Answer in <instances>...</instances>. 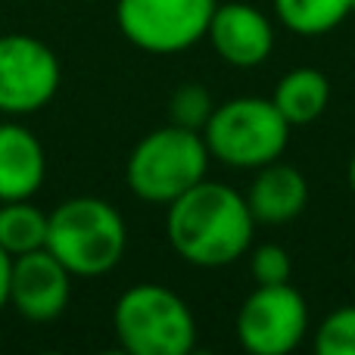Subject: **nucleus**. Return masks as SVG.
Returning <instances> with one entry per match:
<instances>
[{
  "label": "nucleus",
  "mask_w": 355,
  "mask_h": 355,
  "mask_svg": "<svg viewBox=\"0 0 355 355\" xmlns=\"http://www.w3.org/2000/svg\"><path fill=\"white\" fill-rule=\"evenodd\" d=\"M166 209V237L187 265L225 268L252 250L256 218L246 196L227 184L202 178Z\"/></svg>",
  "instance_id": "nucleus-1"
},
{
  "label": "nucleus",
  "mask_w": 355,
  "mask_h": 355,
  "mask_svg": "<svg viewBox=\"0 0 355 355\" xmlns=\"http://www.w3.org/2000/svg\"><path fill=\"white\" fill-rule=\"evenodd\" d=\"M47 250L75 277H100L122 262L128 227L112 202L100 196H72L50 212Z\"/></svg>",
  "instance_id": "nucleus-2"
},
{
  "label": "nucleus",
  "mask_w": 355,
  "mask_h": 355,
  "mask_svg": "<svg viewBox=\"0 0 355 355\" xmlns=\"http://www.w3.org/2000/svg\"><path fill=\"white\" fill-rule=\"evenodd\" d=\"M209 159L212 156L200 131L168 122L137 141L125 162V181L137 200L168 206L206 178Z\"/></svg>",
  "instance_id": "nucleus-3"
},
{
  "label": "nucleus",
  "mask_w": 355,
  "mask_h": 355,
  "mask_svg": "<svg viewBox=\"0 0 355 355\" xmlns=\"http://www.w3.org/2000/svg\"><path fill=\"white\" fill-rule=\"evenodd\" d=\"M209 156L221 166L256 172L281 159L290 144V122L277 112L271 97H234L215 103L202 128Z\"/></svg>",
  "instance_id": "nucleus-4"
},
{
  "label": "nucleus",
  "mask_w": 355,
  "mask_h": 355,
  "mask_svg": "<svg viewBox=\"0 0 355 355\" xmlns=\"http://www.w3.org/2000/svg\"><path fill=\"white\" fill-rule=\"evenodd\" d=\"M112 331L131 355H187L196 346L190 306L162 284H135L116 300Z\"/></svg>",
  "instance_id": "nucleus-5"
},
{
  "label": "nucleus",
  "mask_w": 355,
  "mask_h": 355,
  "mask_svg": "<svg viewBox=\"0 0 355 355\" xmlns=\"http://www.w3.org/2000/svg\"><path fill=\"white\" fill-rule=\"evenodd\" d=\"M215 6L218 0H116V25L137 50L168 56L206 37Z\"/></svg>",
  "instance_id": "nucleus-6"
},
{
  "label": "nucleus",
  "mask_w": 355,
  "mask_h": 355,
  "mask_svg": "<svg viewBox=\"0 0 355 355\" xmlns=\"http://www.w3.org/2000/svg\"><path fill=\"white\" fill-rule=\"evenodd\" d=\"M306 331L309 306L293 284H256L237 312V340L250 355H290Z\"/></svg>",
  "instance_id": "nucleus-7"
},
{
  "label": "nucleus",
  "mask_w": 355,
  "mask_h": 355,
  "mask_svg": "<svg viewBox=\"0 0 355 355\" xmlns=\"http://www.w3.org/2000/svg\"><path fill=\"white\" fill-rule=\"evenodd\" d=\"M62 69L56 53L31 35H0V112L31 116L56 97Z\"/></svg>",
  "instance_id": "nucleus-8"
},
{
  "label": "nucleus",
  "mask_w": 355,
  "mask_h": 355,
  "mask_svg": "<svg viewBox=\"0 0 355 355\" xmlns=\"http://www.w3.org/2000/svg\"><path fill=\"white\" fill-rule=\"evenodd\" d=\"M72 271L44 246V250L12 256L10 277V306L25 321H56L72 296Z\"/></svg>",
  "instance_id": "nucleus-9"
},
{
  "label": "nucleus",
  "mask_w": 355,
  "mask_h": 355,
  "mask_svg": "<svg viewBox=\"0 0 355 355\" xmlns=\"http://www.w3.org/2000/svg\"><path fill=\"white\" fill-rule=\"evenodd\" d=\"M206 41L221 62L234 69H256L275 50V25L262 10L243 0H231L215 6Z\"/></svg>",
  "instance_id": "nucleus-10"
},
{
  "label": "nucleus",
  "mask_w": 355,
  "mask_h": 355,
  "mask_svg": "<svg viewBox=\"0 0 355 355\" xmlns=\"http://www.w3.org/2000/svg\"><path fill=\"white\" fill-rule=\"evenodd\" d=\"M243 196L256 225H287L306 212L309 181L296 166L275 159L256 168V178Z\"/></svg>",
  "instance_id": "nucleus-11"
},
{
  "label": "nucleus",
  "mask_w": 355,
  "mask_h": 355,
  "mask_svg": "<svg viewBox=\"0 0 355 355\" xmlns=\"http://www.w3.org/2000/svg\"><path fill=\"white\" fill-rule=\"evenodd\" d=\"M47 178L44 144L19 122H0V202L31 200Z\"/></svg>",
  "instance_id": "nucleus-12"
},
{
  "label": "nucleus",
  "mask_w": 355,
  "mask_h": 355,
  "mask_svg": "<svg viewBox=\"0 0 355 355\" xmlns=\"http://www.w3.org/2000/svg\"><path fill=\"white\" fill-rule=\"evenodd\" d=\"M271 100H275L277 112L290 122V128L312 125L315 119L324 116L327 103H331V81H327V75L321 69H312V66L290 69L277 81Z\"/></svg>",
  "instance_id": "nucleus-13"
},
{
  "label": "nucleus",
  "mask_w": 355,
  "mask_h": 355,
  "mask_svg": "<svg viewBox=\"0 0 355 355\" xmlns=\"http://www.w3.org/2000/svg\"><path fill=\"white\" fill-rule=\"evenodd\" d=\"M277 22L302 37H321L355 12V0H275Z\"/></svg>",
  "instance_id": "nucleus-14"
},
{
  "label": "nucleus",
  "mask_w": 355,
  "mask_h": 355,
  "mask_svg": "<svg viewBox=\"0 0 355 355\" xmlns=\"http://www.w3.org/2000/svg\"><path fill=\"white\" fill-rule=\"evenodd\" d=\"M50 212L37 209L31 200L0 202V246L10 256H25L47 246Z\"/></svg>",
  "instance_id": "nucleus-15"
},
{
  "label": "nucleus",
  "mask_w": 355,
  "mask_h": 355,
  "mask_svg": "<svg viewBox=\"0 0 355 355\" xmlns=\"http://www.w3.org/2000/svg\"><path fill=\"white\" fill-rule=\"evenodd\" d=\"M312 346L318 355H355V306L334 309L315 327Z\"/></svg>",
  "instance_id": "nucleus-16"
},
{
  "label": "nucleus",
  "mask_w": 355,
  "mask_h": 355,
  "mask_svg": "<svg viewBox=\"0 0 355 355\" xmlns=\"http://www.w3.org/2000/svg\"><path fill=\"white\" fill-rule=\"evenodd\" d=\"M212 94L206 91L202 85H181L168 100V122L181 125V128L200 131L206 128V122L212 119Z\"/></svg>",
  "instance_id": "nucleus-17"
},
{
  "label": "nucleus",
  "mask_w": 355,
  "mask_h": 355,
  "mask_svg": "<svg viewBox=\"0 0 355 355\" xmlns=\"http://www.w3.org/2000/svg\"><path fill=\"white\" fill-rule=\"evenodd\" d=\"M246 256H250V275L256 284H290V277H293V262H290V252L284 246L262 243Z\"/></svg>",
  "instance_id": "nucleus-18"
},
{
  "label": "nucleus",
  "mask_w": 355,
  "mask_h": 355,
  "mask_svg": "<svg viewBox=\"0 0 355 355\" xmlns=\"http://www.w3.org/2000/svg\"><path fill=\"white\" fill-rule=\"evenodd\" d=\"M10 277H12V256L0 246V312L10 306Z\"/></svg>",
  "instance_id": "nucleus-19"
},
{
  "label": "nucleus",
  "mask_w": 355,
  "mask_h": 355,
  "mask_svg": "<svg viewBox=\"0 0 355 355\" xmlns=\"http://www.w3.org/2000/svg\"><path fill=\"white\" fill-rule=\"evenodd\" d=\"M346 181H349V190L355 193V153L349 156V168H346Z\"/></svg>",
  "instance_id": "nucleus-20"
}]
</instances>
